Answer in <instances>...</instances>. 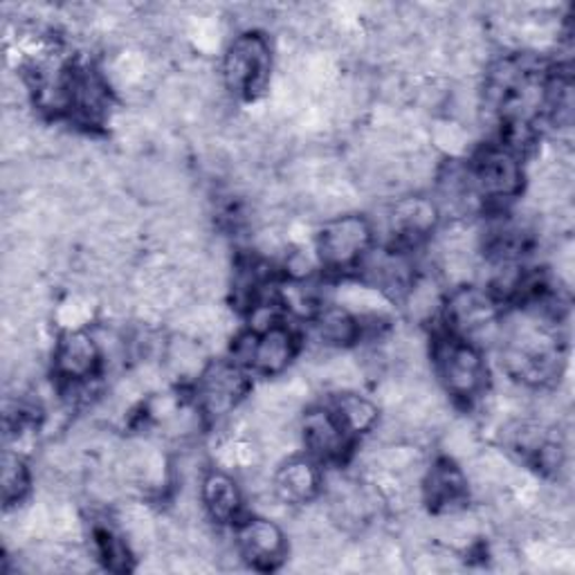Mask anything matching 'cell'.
I'll list each match as a JSON object with an SVG mask.
<instances>
[{
	"label": "cell",
	"mask_w": 575,
	"mask_h": 575,
	"mask_svg": "<svg viewBox=\"0 0 575 575\" xmlns=\"http://www.w3.org/2000/svg\"><path fill=\"white\" fill-rule=\"evenodd\" d=\"M97 363H99V347L92 335L83 330H70L61 337L54 365L63 378L83 380L95 371Z\"/></svg>",
	"instance_id": "obj_8"
},
{
	"label": "cell",
	"mask_w": 575,
	"mask_h": 575,
	"mask_svg": "<svg viewBox=\"0 0 575 575\" xmlns=\"http://www.w3.org/2000/svg\"><path fill=\"white\" fill-rule=\"evenodd\" d=\"M317 470L306 462H288L275 477V495L284 504H304L317 493Z\"/></svg>",
	"instance_id": "obj_13"
},
{
	"label": "cell",
	"mask_w": 575,
	"mask_h": 575,
	"mask_svg": "<svg viewBox=\"0 0 575 575\" xmlns=\"http://www.w3.org/2000/svg\"><path fill=\"white\" fill-rule=\"evenodd\" d=\"M288 268L293 270V275L297 279H301V277H306L310 272V259L304 252H293L288 257Z\"/></svg>",
	"instance_id": "obj_24"
},
{
	"label": "cell",
	"mask_w": 575,
	"mask_h": 575,
	"mask_svg": "<svg viewBox=\"0 0 575 575\" xmlns=\"http://www.w3.org/2000/svg\"><path fill=\"white\" fill-rule=\"evenodd\" d=\"M97 548L110 568L122 571L129 566L127 544L120 537H115L110 531H97Z\"/></svg>",
	"instance_id": "obj_22"
},
{
	"label": "cell",
	"mask_w": 575,
	"mask_h": 575,
	"mask_svg": "<svg viewBox=\"0 0 575 575\" xmlns=\"http://www.w3.org/2000/svg\"><path fill=\"white\" fill-rule=\"evenodd\" d=\"M447 321L466 337H484L495 328L493 299L477 288H458L449 297Z\"/></svg>",
	"instance_id": "obj_4"
},
{
	"label": "cell",
	"mask_w": 575,
	"mask_h": 575,
	"mask_svg": "<svg viewBox=\"0 0 575 575\" xmlns=\"http://www.w3.org/2000/svg\"><path fill=\"white\" fill-rule=\"evenodd\" d=\"M339 308L347 313L365 315V317H378L389 313V301L378 288L369 286H358V284H347L339 288Z\"/></svg>",
	"instance_id": "obj_17"
},
{
	"label": "cell",
	"mask_w": 575,
	"mask_h": 575,
	"mask_svg": "<svg viewBox=\"0 0 575 575\" xmlns=\"http://www.w3.org/2000/svg\"><path fill=\"white\" fill-rule=\"evenodd\" d=\"M293 351H295L293 335L284 326H272L264 330V335H257L252 367L266 376L281 374L288 367Z\"/></svg>",
	"instance_id": "obj_12"
},
{
	"label": "cell",
	"mask_w": 575,
	"mask_h": 575,
	"mask_svg": "<svg viewBox=\"0 0 575 575\" xmlns=\"http://www.w3.org/2000/svg\"><path fill=\"white\" fill-rule=\"evenodd\" d=\"M371 241V227L360 216H339L324 225L319 235V255L326 266L341 268L356 261Z\"/></svg>",
	"instance_id": "obj_2"
},
{
	"label": "cell",
	"mask_w": 575,
	"mask_h": 575,
	"mask_svg": "<svg viewBox=\"0 0 575 575\" xmlns=\"http://www.w3.org/2000/svg\"><path fill=\"white\" fill-rule=\"evenodd\" d=\"M202 499L209 515L218 522H229L241 508L239 486L222 473H214L202 482Z\"/></svg>",
	"instance_id": "obj_14"
},
{
	"label": "cell",
	"mask_w": 575,
	"mask_h": 575,
	"mask_svg": "<svg viewBox=\"0 0 575 575\" xmlns=\"http://www.w3.org/2000/svg\"><path fill=\"white\" fill-rule=\"evenodd\" d=\"M246 394V378L237 367L214 365L202 374L200 398L205 412L211 416H222L232 409Z\"/></svg>",
	"instance_id": "obj_7"
},
{
	"label": "cell",
	"mask_w": 575,
	"mask_h": 575,
	"mask_svg": "<svg viewBox=\"0 0 575 575\" xmlns=\"http://www.w3.org/2000/svg\"><path fill=\"white\" fill-rule=\"evenodd\" d=\"M436 218H438V207L434 200L420 198V196H409V198L398 200L391 207L387 222L398 239L416 241V239L425 237L427 232H432Z\"/></svg>",
	"instance_id": "obj_9"
},
{
	"label": "cell",
	"mask_w": 575,
	"mask_h": 575,
	"mask_svg": "<svg viewBox=\"0 0 575 575\" xmlns=\"http://www.w3.org/2000/svg\"><path fill=\"white\" fill-rule=\"evenodd\" d=\"M445 447L452 456L456 458H468L475 456L477 449V436L473 432V427H468L466 423H452L445 429Z\"/></svg>",
	"instance_id": "obj_21"
},
{
	"label": "cell",
	"mask_w": 575,
	"mask_h": 575,
	"mask_svg": "<svg viewBox=\"0 0 575 575\" xmlns=\"http://www.w3.org/2000/svg\"><path fill=\"white\" fill-rule=\"evenodd\" d=\"M28 470L21 458L12 452H6L3 456V497L8 504L19 502L28 490Z\"/></svg>",
	"instance_id": "obj_19"
},
{
	"label": "cell",
	"mask_w": 575,
	"mask_h": 575,
	"mask_svg": "<svg viewBox=\"0 0 575 575\" xmlns=\"http://www.w3.org/2000/svg\"><path fill=\"white\" fill-rule=\"evenodd\" d=\"M255 344H257V335L248 333V335H241L235 344V356L241 365L246 367H252V358H255Z\"/></svg>",
	"instance_id": "obj_23"
},
{
	"label": "cell",
	"mask_w": 575,
	"mask_h": 575,
	"mask_svg": "<svg viewBox=\"0 0 575 575\" xmlns=\"http://www.w3.org/2000/svg\"><path fill=\"white\" fill-rule=\"evenodd\" d=\"M438 374L454 396H475L486 380L482 356L470 344H443L438 349Z\"/></svg>",
	"instance_id": "obj_3"
},
{
	"label": "cell",
	"mask_w": 575,
	"mask_h": 575,
	"mask_svg": "<svg viewBox=\"0 0 575 575\" xmlns=\"http://www.w3.org/2000/svg\"><path fill=\"white\" fill-rule=\"evenodd\" d=\"M407 306H409V315L414 319L432 317L438 308V288L429 279L414 284L407 295Z\"/></svg>",
	"instance_id": "obj_20"
},
{
	"label": "cell",
	"mask_w": 575,
	"mask_h": 575,
	"mask_svg": "<svg viewBox=\"0 0 575 575\" xmlns=\"http://www.w3.org/2000/svg\"><path fill=\"white\" fill-rule=\"evenodd\" d=\"M468 497V479L449 462H440L427 477V499L440 510H454Z\"/></svg>",
	"instance_id": "obj_11"
},
{
	"label": "cell",
	"mask_w": 575,
	"mask_h": 575,
	"mask_svg": "<svg viewBox=\"0 0 575 575\" xmlns=\"http://www.w3.org/2000/svg\"><path fill=\"white\" fill-rule=\"evenodd\" d=\"M270 63L272 57L268 41L257 32L241 34L225 54V83L237 95L257 97L270 81Z\"/></svg>",
	"instance_id": "obj_1"
},
{
	"label": "cell",
	"mask_w": 575,
	"mask_h": 575,
	"mask_svg": "<svg viewBox=\"0 0 575 575\" xmlns=\"http://www.w3.org/2000/svg\"><path fill=\"white\" fill-rule=\"evenodd\" d=\"M475 182L486 196H513L522 187V169L517 158L504 149H488L477 158Z\"/></svg>",
	"instance_id": "obj_5"
},
{
	"label": "cell",
	"mask_w": 575,
	"mask_h": 575,
	"mask_svg": "<svg viewBox=\"0 0 575 575\" xmlns=\"http://www.w3.org/2000/svg\"><path fill=\"white\" fill-rule=\"evenodd\" d=\"M239 551L255 566L270 568L281 562L286 539L281 528L272 519H250L239 528Z\"/></svg>",
	"instance_id": "obj_6"
},
{
	"label": "cell",
	"mask_w": 575,
	"mask_h": 575,
	"mask_svg": "<svg viewBox=\"0 0 575 575\" xmlns=\"http://www.w3.org/2000/svg\"><path fill=\"white\" fill-rule=\"evenodd\" d=\"M304 440L313 454L321 458H337L347 449L349 432L335 414L315 409L304 418Z\"/></svg>",
	"instance_id": "obj_10"
},
{
	"label": "cell",
	"mask_w": 575,
	"mask_h": 575,
	"mask_svg": "<svg viewBox=\"0 0 575 575\" xmlns=\"http://www.w3.org/2000/svg\"><path fill=\"white\" fill-rule=\"evenodd\" d=\"M335 416L339 418V423L347 427V432H367L376 425L378 420V407L358 394H341L335 400Z\"/></svg>",
	"instance_id": "obj_16"
},
{
	"label": "cell",
	"mask_w": 575,
	"mask_h": 575,
	"mask_svg": "<svg viewBox=\"0 0 575 575\" xmlns=\"http://www.w3.org/2000/svg\"><path fill=\"white\" fill-rule=\"evenodd\" d=\"M165 360H167V367L171 374H176L180 378H191L200 371L202 360H205L202 341L191 335H178L167 344Z\"/></svg>",
	"instance_id": "obj_15"
},
{
	"label": "cell",
	"mask_w": 575,
	"mask_h": 575,
	"mask_svg": "<svg viewBox=\"0 0 575 575\" xmlns=\"http://www.w3.org/2000/svg\"><path fill=\"white\" fill-rule=\"evenodd\" d=\"M317 333L328 344H349L358 335V326L351 319V313L344 308H326L317 317Z\"/></svg>",
	"instance_id": "obj_18"
}]
</instances>
